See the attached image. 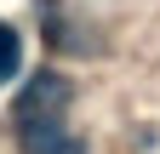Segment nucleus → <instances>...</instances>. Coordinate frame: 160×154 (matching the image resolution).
I'll use <instances>...</instances> for the list:
<instances>
[{
	"mask_svg": "<svg viewBox=\"0 0 160 154\" xmlns=\"http://www.w3.org/2000/svg\"><path fill=\"white\" fill-rule=\"evenodd\" d=\"M17 63H23V40H17L12 23H0V80H12Z\"/></svg>",
	"mask_w": 160,
	"mask_h": 154,
	"instance_id": "obj_1",
	"label": "nucleus"
}]
</instances>
